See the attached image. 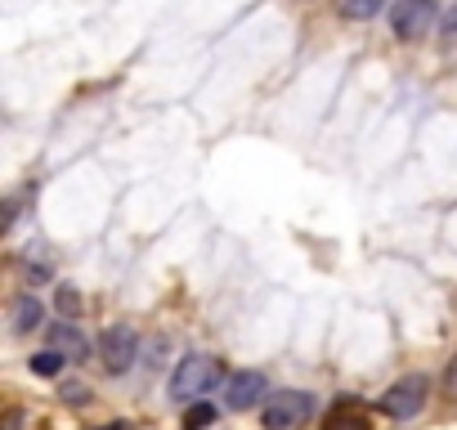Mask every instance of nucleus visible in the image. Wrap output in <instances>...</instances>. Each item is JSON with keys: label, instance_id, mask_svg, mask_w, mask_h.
Here are the masks:
<instances>
[{"label": "nucleus", "instance_id": "obj_1", "mask_svg": "<svg viewBox=\"0 0 457 430\" xmlns=\"http://www.w3.org/2000/svg\"><path fill=\"white\" fill-rule=\"evenodd\" d=\"M224 376V363L211 354H184L170 372V399L175 403H193L197 394H206L215 381Z\"/></svg>", "mask_w": 457, "mask_h": 430}, {"label": "nucleus", "instance_id": "obj_2", "mask_svg": "<svg viewBox=\"0 0 457 430\" xmlns=\"http://www.w3.org/2000/svg\"><path fill=\"white\" fill-rule=\"evenodd\" d=\"M310 417H314V394H305V390H283V394H274V399L265 403L261 426H265V430H301Z\"/></svg>", "mask_w": 457, "mask_h": 430}, {"label": "nucleus", "instance_id": "obj_3", "mask_svg": "<svg viewBox=\"0 0 457 430\" xmlns=\"http://www.w3.org/2000/svg\"><path fill=\"white\" fill-rule=\"evenodd\" d=\"M135 359H139V332H135L130 323H112V327L104 332V341H99V363H104V372H108V376H121V372L135 368Z\"/></svg>", "mask_w": 457, "mask_h": 430}, {"label": "nucleus", "instance_id": "obj_4", "mask_svg": "<svg viewBox=\"0 0 457 430\" xmlns=\"http://www.w3.org/2000/svg\"><path fill=\"white\" fill-rule=\"evenodd\" d=\"M426 394H430V381H426L421 372H408V376H399L395 385H386L381 412L395 417V421H408V417H417V412L426 408Z\"/></svg>", "mask_w": 457, "mask_h": 430}, {"label": "nucleus", "instance_id": "obj_5", "mask_svg": "<svg viewBox=\"0 0 457 430\" xmlns=\"http://www.w3.org/2000/svg\"><path fill=\"white\" fill-rule=\"evenodd\" d=\"M435 23H439L435 0H395V10H390V32L399 41H421V37H430Z\"/></svg>", "mask_w": 457, "mask_h": 430}, {"label": "nucleus", "instance_id": "obj_6", "mask_svg": "<svg viewBox=\"0 0 457 430\" xmlns=\"http://www.w3.org/2000/svg\"><path fill=\"white\" fill-rule=\"evenodd\" d=\"M265 390H270L265 372L243 368V372H234V376L224 381V408H228V412H252V408L265 399Z\"/></svg>", "mask_w": 457, "mask_h": 430}, {"label": "nucleus", "instance_id": "obj_7", "mask_svg": "<svg viewBox=\"0 0 457 430\" xmlns=\"http://www.w3.org/2000/svg\"><path fill=\"white\" fill-rule=\"evenodd\" d=\"M50 341L72 359V363H81V359H90V341L81 336V327L72 323V318H63V323H50Z\"/></svg>", "mask_w": 457, "mask_h": 430}, {"label": "nucleus", "instance_id": "obj_8", "mask_svg": "<svg viewBox=\"0 0 457 430\" xmlns=\"http://www.w3.org/2000/svg\"><path fill=\"white\" fill-rule=\"evenodd\" d=\"M10 318H14V332H19V336H28V332H37V327H41L46 305L28 292V296H19V301H14V314H10Z\"/></svg>", "mask_w": 457, "mask_h": 430}, {"label": "nucleus", "instance_id": "obj_9", "mask_svg": "<svg viewBox=\"0 0 457 430\" xmlns=\"http://www.w3.org/2000/svg\"><path fill=\"white\" fill-rule=\"evenodd\" d=\"M337 10H341V19L368 23V19H377V14L386 10V0H337Z\"/></svg>", "mask_w": 457, "mask_h": 430}, {"label": "nucleus", "instance_id": "obj_10", "mask_svg": "<svg viewBox=\"0 0 457 430\" xmlns=\"http://www.w3.org/2000/svg\"><path fill=\"white\" fill-rule=\"evenodd\" d=\"M28 363H32V372H37V376H59V372H63V363H68V354H63L59 345H50V350L32 354Z\"/></svg>", "mask_w": 457, "mask_h": 430}, {"label": "nucleus", "instance_id": "obj_11", "mask_svg": "<svg viewBox=\"0 0 457 430\" xmlns=\"http://www.w3.org/2000/svg\"><path fill=\"white\" fill-rule=\"evenodd\" d=\"M211 421H215V403L193 399V403H188V412H184V430H206Z\"/></svg>", "mask_w": 457, "mask_h": 430}, {"label": "nucleus", "instance_id": "obj_12", "mask_svg": "<svg viewBox=\"0 0 457 430\" xmlns=\"http://www.w3.org/2000/svg\"><path fill=\"white\" fill-rule=\"evenodd\" d=\"M54 305H59L63 318H77V314H81V296H77V287H59V292H54Z\"/></svg>", "mask_w": 457, "mask_h": 430}, {"label": "nucleus", "instance_id": "obj_13", "mask_svg": "<svg viewBox=\"0 0 457 430\" xmlns=\"http://www.w3.org/2000/svg\"><path fill=\"white\" fill-rule=\"evenodd\" d=\"M59 399H63V403H77V408H81V403H86V399H90V390H86V385H81V381H68V385H63V390H59Z\"/></svg>", "mask_w": 457, "mask_h": 430}, {"label": "nucleus", "instance_id": "obj_14", "mask_svg": "<svg viewBox=\"0 0 457 430\" xmlns=\"http://www.w3.org/2000/svg\"><path fill=\"white\" fill-rule=\"evenodd\" d=\"M439 28H444V37H457V5H453V10L439 19Z\"/></svg>", "mask_w": 457, "mask_h": 430}, {"label": "nucleus", "instance_id": "obj_15", "mask_svg": "<svg viewBox=\"0 0 457 430\" xmlns=\"http://www.w3.org/2000/svg\"><path fill=\"white\" fill-rule=\"evenodd\" d=\"M444 390L457 399V359H453V363H448V372H444Z\"/></svg>", "mask_w": 457, "mask_h": 430}, {"label": "nucleus", "instance_id": "obj_16", "mask_svg": "<svg viewBox=\"0 0 457 430\" xmlns=\"http://www.w3.org/2000/svg\"><path fill=\"white\" fill-rule=\"evenodd\" d=\"M19 426H23V408H10L5 412V430H19Z\"/></svg>", "mask_w": 457, "mask_h": 430}, {"label": "nucleus", "instance_id": "obj_17", "mask_svg": "<svg viewBox=\"0 0 457 430\" xmlns=\"http://www.w3.org/2000/svg\"><path fill=\"white\" fill-rule=\"evenodd\" d=\"M332 430H368V421H363V417H354V421H337Z\"/></svg>", "mask_w": 457, "mask_h": 430}, {"label": "nucleus", "instance_id": "obj_18", "mask_svg": "<svg viewBox=\"0 0 457 430\" xmlns=\"http://www.w3.org/2000/svg\"><path fill=\"white\" fill-rule=\"evenodd\" d=\"M99 430H130L126 421H112V426H99Z\"/></svg>", "mask_w": 457, "mask_h": 430}]
</instances>
